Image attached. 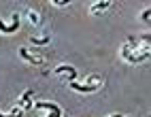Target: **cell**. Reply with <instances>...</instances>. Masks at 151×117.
<instances>
[{
	"instance_id": "obj_6",
	"label": "cell",
	"mask_w": 151,
	"mask_h": 117,
	"mask_svg": "<svg viewBox=\"0 0 151 117\" xmlns=\"http://www.w3.org/2000/svg\"><path fill=\"white\" fill-rule=\"evenodd\" d=\"M53 75L60 77V79H64L66 83H73V81L79 79V70H77L73 64H58L53 68Z\"/></svg>"
},
{
	"instance_id": "obj_2",
	"label": "cell",
	"mask_w": 151,
	"mask_h": 117,
	"mask_svg": "<svg viewBox=\"0 0 151 117\" xmlns=\"http://www.w3.org/2000/svg\"><path fill=\"white\" fill-rule=\"evenodd\" d=\"M68 87L73 92H77V94H96V92H100L104 87V75L92 72V75L83 77V79H77L73 83H68Z\"/></svg>"
},
{
	"instance_id": "obj_12",
	"label": "cell",
	"mask_w": 151,
	"mask_h": 117,
	"mask_svg": "<svg viewBox=\"0 0 151 117\" xmlns=\"http://www.w3.org/2000/svg\"><path fill=\"white\" fill-rule=\"evenodd\" d=\"M140 22H147L149 24V19H151V6H147V9H143V11H140Z\"/></svg>"
},
{
	"instance_id": "obj_8",
	"label": "cell",
	"mask_w": 151,
	"mask_h": 117,
	"mask_svg": "<svg viewBox=\"0 0 151 117\" xmlns=\"http://www.w3.org/2000/svg\"><path fill=\"white\" fill-rule=\"evenodd\" d=\"M15 104H19L26 113H28V111H32V106H34V90H24V94L17 98Z\"/></svg>"
},
{
	"instance_id": "obj_5",
	"label": "cell",
	"mask_w": 151,
	"mask_h": 117,
	"mask_svg": "<svg viewBox=\"0 0 151 117\" xmlns=\"http://www.w3.org/2000/svg\"><path fill=\"white\" fill-rule=\"evenodd\" d=\"M19 28H22V13H19V11H15L9 19L0 17V34H4V36L15 34Z\"/></svg>"
},
{
	"instance_id": "obj_4",
	"label": "cell",
	"mask_w": 151,
	"mask_h": 117,
	"mask_svg": "<svg viewBox=\"0 0 151 117\" xmlns=\"http://www.w3.org/2000/svg\"><path fill=\"white\" fill-rule=\"evenodd\" d=\"M32 111H41V117H62V106L53 100H34Z\"/></svg>"
},
{
	"instance_id": "obj_7",
	"label": "cell",
	"mask_w": 151,
	"mask_h": 117,
	"mask_svg": "<svg viewBox=\"0 0 151 117\" xmlns=\"http://www.w3.org/2000/svg\"><path fill=\"white\" fill-rule=\"evenodd\" d=\"M24 19L28 22V26H34V28L43 26V13L38 11V9H26V11H24Z\"/></svg>"
},
{
	"instance_id": "obj_3",
	"label": "cell",
	"mask_w": 151,
	"mask_h": 117,
	"mask_svg": "<svg viewBox=\"0 0 151 117\" xmlns=\"http://www.w3.org/2000/svg\"><path fill=\"white\" fill-rule=\"evenodd\" d=\"M17 55L22 57V62H26L28 66H45L47 64V57L41 49L36 47H30V45H22L17 49Z\"/></svg>"
},
{
	"instance_id": "obj_11",
	"label": "cell",
	"mask_w": 151,
	"mask_h": 117,
	"mask_svg": "<svg viewBox=\"0 0 151 117\" xmlns=\"http://www.w3.org/2000/svg\"><path fill=\"white\" fill-rule=\"evenodd\" d=\"M28 113L22 109V106H19V104H13L11 106V109H0V117H26Z\"/></svg>"
},
{
	"instance_id": "obj_9",
	"label": "cell",
	"mask_w": 151,
	"mask_h": 117,
	"mask_svg": "<svg viewBox=\"0 0 151 117\" xmlns=\"http://www.w3.org/2000/svg\"><path fill=\"white\" fill-rule=\"evenodd\" d=\"M49 43H51V34L49 32H43V34H34V36H30L28 38V45L30 47H47Z\"/></svg>"
},
{
	"instance_id": "obj_14",
	"label": "cell",
	"mask_w": 151,
	"mask_h": 117,
	"mask_svg": "<svg viewBox=\"0 0 151 117\" xmlns=\"http://www.w3.org/2000/svg\"><path fill=\"white\" fill-rule=\"evenodd\" d=\"M106 117H132V115H126V113H111Z\"/></svg>"
},
{
	"instance_id": "obj_13",
	"label": "cell",
	"mask_w": 151,
	"mask_h": 117,
	"mask_svg": "<svg viewBox=\"0 0 151 117\" xmlns=\"http://www.w3.org/2000/svg\"><path fill=\"white\" fill-rule=\"evenodd\" d=\"M70 2H73V0H51V4H53V6H60V9H62V6H68Z\"/></svg>"
},
{
	"instance_id": "obj_1",
	"label": "cell",
	"mask_w": 151,
	"mask_h": 117,
	"mask_svg": "<svg viewBox=\"0 0 151 117\" xmlns=\"http://www.w3.org/2000/svg\"><path fill=\"white\" fill-rule=\"evenodd\" d=\"M151 55V41H149V34H138V36H128L124 45L119 47V57L126 62V64H143L149 60Z\"/></svg>"
},
{
	"instance_id": "obj_10",
	"label": "cell",
	"mask_w": 151,
	"mask_h": 117,
	"mask_svg": "<svg viewBox=\"0 0 151 117\" xmlns=\"http://www.w3.org/2000/svg\"><path fill=\"white\" fill-rule=\"evenodd\" d=\"M111 6H113L111 0H98V2H92V4H89V13H92V15H102V13L109 11Z\"/></svg>"
}]
</instances>
